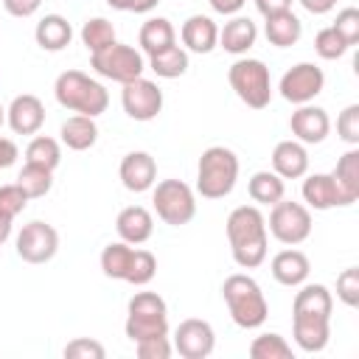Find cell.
Returning <instances> with one entry per match:
<instances>
[{
    "mask_svg": "<svg viewBox=\"0 0 359 359\" xmlns=\"http://www.w3.org/2000/svg\"><path fill=\"white\" fill-rule=\"evenodd\" d=\"M17 157H20L17 143H14L11 137H0V171H3V168H8V165H14V163H17Z\"/></svg>",
    "mask_w": 359,
    "mask_h": 359,
    "instance_id": "46",
    "label": "cell"
},
{
    "mask_svg": "<svg viewBox=\"0 0 359 359\" xmlns=\"http://www.w3.org/2000/svg\"><path fill=\"white\" fill-rule=\"evenodd\" d=\"M300 6H303L309 14H328V11L337 6V0H300Z\"/></svg>",
    "mask_w": 359,
    "mask_h": 359,
    "instance_id": "49",
    "label": "cell"
},
{
    "mask_svg": "<svg viewBox=\"0 0 359 359\" xmlns=\"http://www.w3.org/2000/svg\"><path fill=\"white\" fill-rule=\"evenodd\" d=\"M34 39H36V45H39L42 50L56 53V50H65V48L70 45L73 28H70V22H67L62 14H45V17L36 22V28H34Z\"/></svg>",
    "mask_w": 359,
    "mask_h": 359,
    "instance_id": "23",
    "label": "cell"
},
{
    "mask_svg": "<svg viewBox=\"0 0 359 359\" xmlns=\"http://www.w3.org/2000/svg\"><path fill=\"white\" fill-rule=\"evenodd\" d=\"M337 297L351 309L359 306V269L356 266H348L337 275Z\"/></svg>",
    "mask_w": 359,
    "mask_h": 359,
    "instance_id": "39",
    "label": "cell"
},
{
    "mask_svg": "<svg viewBox=\"0 0 359 359\" xmlns=\"http://www.w3.org/2000/svg\"><path fill=\"white\" fill-rule=\"evenodd\" d=\"M81 42L90 53H98V50H104L115 42V25L104 17H93L81 25Z\"/></svg>",
    "mask_w": 359,
    "mask_h": 359,
    "instance_id": "35",
    "label": "cell"
},
{
    "mask_svg": "<svg viewBox=\"0 0 359 359\" xmlns=\"http://www.w3.org/2000/svg\"><path fill=\"white\" fill-rule=\"evenodd\" d=\"M269 269L280 286H303L311 272V264H309L306 252H300V250H280L272 258Z\"/></svg>",
    "mask_w": 359,
    "mask_h": 359,
    "instance_id": "21",
    "label": "cell"
},
{
    "mask_svg": "<svg viewBox=\"0 0 359 359\" xmlns=\"http://www.w3.org/2000/svg\"><path fill=\"white\" fill-rule=\"evenodd\" d=\"M303 199L314 210H331V208H342L345 205L331 174H311V177H306L303 180Z\"/></svg>",
    "mask_w": 359,
    "mask_h": 359,
    "instance_id": "22",
    "label": "cell"
},
{
    "mask_svg": "<svg viewBox=\"0 0 359 359\" xmlns=\"http://www.w3.org/2000/svg\"><path fill=\"white\" fill-rule=\"evenodd\" d=\"M182 45L191 53H210L219 45V28L208 14H191L180 28Z\"/></svg>",
    "mask_w": 359,
    "mask_h": 359,
    "instance_id": "19",
    "label": "cell"
},
{
    "mask_svg": "<svg viewBox=\"0 0 359 359\" xmlns=\"http://www.w3.org/2000/svg\"><path fill=\"white\" fill-rule=\"evenodd\" d=\"M289 129L300 143H323L331 129V121L323 107L300 104L289 118Z\"/></svg>",
    "mask_w": 359,
    "mask_h": 359,
    "instance_id": "17",
    "label": "cell"
},
{
    "mask_svg": "<svg viewBox=\"0 0 359 359\" xmlns=\"http://www.w3.org/2000/svg\"><path fill=\"white\" fill-rule=\"evenodd\" d=\"M247 0H210V8L216 14H238Z\"/></svg>",
    "mask_w": 359,
    "mask_h": 359,
    "instance_id": "48",
    "label": "cell"
},
{
    "mask_svg": "<svg viewBox=\"0 0 359 359\" xmlns=\"http://www.w3.org/2000/svg\"><path fill=\"white\" fill-rule=\"evenodd\" d=\"M53 95L65 109L76 115H87V118H98L109 107V93L104 90V84L90 79L81 70L59 73L53 84Z\"/></svg>",
    "mask_w": 359,
    "mask_h": 359,
    "instance_id": "2",
    "label": "cell"
},
{
    "mask_svg": "<svg viewBox=\"0 0 359 359\" xmlns=\"http://www.w3.org/2000/svg\"><path fill=\"white\" fill-rule=\"evenodd\" d=\"M238 180V157L227 146H210L196 165V191L202 199H224Z\"/></svg>",
    "mask_w": 359,
    "mask_h": 359,
    "instance_id": "4",
    "label": "cell"
},
{
    "mask_svg": "<svg viewBox=\"0 0 359 359\" xmlns=\"http://www.w3.org/2000/svg\"><path fill=\"white\" fill-rule=\"evenodd\" d=\"M90 67L98 76H104V79H112L118 84H126V81L143 76L146 62H143L140 50H135L132 45L112 42L109 48H104L98 53H90Z\"/></svg>",
    "mask_w": 359,
    "mask_h": 359,
    "instance_id": "8",
    "label": "cell"
},
{
    "mask_svg": "<svg viewBox=\"0 0 359 359\" xmlns=\"http://www.w3.org/2000/svg\"><path fill=\"white\" fill-rule=\"evenodd\" d=\"M6 121H8L14 135H36L45 123V104L36 95L22 93L8 104Z\"/></svg>",
    "mask_w": 359,
    "mask_h": 359,
    "instance_id": "14",
    "label": "cell"
},
{
    "mask_svg": "<svg viewBox=\"0 0 359 359\" xmlns=\"http://www.w3.org/2000/svg\"><path fill=\"white\" fill-rule=\"evenodd\" d=\"M137 42H140V48H143L146 56H154V53L177 45V31H174L171 20H165V17H149L140 25Z\"/></svg>",
    "mask_w": 359,
    "mask_h": 359,
    "instance_id": "26",
    "label": "cell"
},
{
    "mask_svg": "<svg viewBox=\"0 0 359 359\" xmlns=\"http://www.w3.org/2000/svg\"><path fill=\"white\" fill-rule=\"evenodd\" d=\"M222 297H224L227 311H230V317L238 328L264 325V320L269 314V306H266V297H264L261 286L255 283V278H250L244 272H236V275L224 278Z\"/></svg>",
    "mask_w": 359,
    "mask_h": 359,
    "instance_id": "3",
    "label": "cell"
},
{
    "mask_svg": "<svg viewBox=\"0 0 359 359\" xmlns=\"http://www.w3.org/2000/svg\"><path fill=\"white\" fill-rule=\"evenodd\" d=\"M59 250V233L48 222H28L17 233V255L28 264H45Z\"/></svg>",
    "mask_w": 359,
    "mask_h": 359,
    "instance_id": "12",
    "label": "cell"
},
{
    "mask_svg": "<svg viewBox=\"0 0 359 359\" xmlns=\"http://www.w3.org/2000/svg\"><path fill=\"white\" fill-rule=\"evenodd\" d=\"M157 3H160V0H135V8H132V11H135V14H146V11H151Z\"/></svg>",
    "mask_w": 359,
    "mask_h": 359,
    "instance_id": "50",
    "label": "cell"
},
{
    "mask_svg": "<svg viewBox=\"0 0 359 359\" xmlns=\"http://www.w3.org/2000/svg\"><path fill=\"white\" fill-rule=\"evenodd\" d=\"M3 121H6V109L0 107V126H3Z\"/></svg>",
    "mask_w": 359,
    "mask_h": 359,
    "instance_id": "52",
    "label": "cell"
},
{
    "mask_svg": "<svg viewBox=\"0 0 359 359\" xmlns=\"http://www.w3.org/2000/svg\"><path fill=\"white\" fill-rule=\"evenodd\" d=\"M334 28H337V34L348 42V48L356 45V42H359V8H353V6L342 8V11L337 14V20H334Z\"/></svg>",
    "mask_w": 359,
    "mask_h": 359,
    "instance_id": "42",
    "label": "cell"
},
{
    "mask_svg": "<svg viewBox=\"0 0 359 359\" xmlns=\"http://www.w3.org/2000/svg\"><path fill=\"white\" fill-rule=\"evenodd\" d=\"M157 272V258L149 250H135L132 261H129V272H126V283L132 286H146Z\"/></svg>",
    "mask_w": 359,
    "mask_h": 359,
    "instance_id": "37",
    "label": "cell"
},
{
    "mask_svg": "<svg viewBox=\"0 0 359 359\" xmlns=\"http://www.w3.org/2000/svg\"><path fill=\"white\" fill-rule=\"evenodd\" d=\"M227 241L233 261L241 269H255L266 258V219L255 205H238L227 216Z\"/></svg>",
    "mask_w": 359,
    "mask_h": 359,
    "instance_id": "1",
    "label": "cell"
},
{
    "mask_svg": "<svg viewBox=\"0 0 359 359\" xmlns=\"http://www.w3.org/2000/svg\"><path fill=\"white\" fill-rule=\"evenodd\" d=\"M334 309V297L323 283H306L292 303V314H320V317H331Z\"/></svg>",
    "mask_w": 359,
    "mask_h": 359,
    "instance_id": "29",
    "label": "cell"
},
{
    "mask_svg": "<svg viewBox=\"0 0 359 359\" xmlns=\"http://www.w3.org/2000/svg\"><path fill=\"white\" fill-rule=\"evenodd\" d=\"M121 104H123V112L132 121H154L163 109V90L154 81L137 76V79L123 84Z\"/></svg>",
    "mask_w": 359,
    "mask_h": 359,
    "instance_id": "11",
    "label": "cell"
},
{
    "mask_svg": "<svg viewBox=\"0 0 359 359\" xmlns=\"http://www.w3.org/2000/svg\"><path fill=\"white\" fill-rule=\"evenodd\" d=\"M247 194L258 205H275L283 199V180L275 171H255L247 182Z\"/></svg>",
    "mask_w": 359,
    "mask_h": 359,
    "instance_id": "30",
    "label": "cell"
},
{
    "mask_svg": "<svg viewBox=\"0 0 359 359\" xmlns=\"http://www.w3.org/2000/svg\"><path fill=\"white\" fill-rule=\"evenodd\" d=\"M272 171L280 180H300L309 171V151L300 140H280L272 149Z\"/></svg>",
    "mask_w": 359,
    "mask_h": 359,
    "instance_id": "18",
    "label": "cell"
},
{
    "mask_svg": "<svg viewBox=\"0 0 359 359\" xmlns=\"http://www.w3.org/2000/svg\"><path fill=\"white\" fill-rule=\"evenodd\" d=\"M325 87V73L311 65V62H300L294 67H289L283 76H280V95L289 101V104H309L314 101Z\"/></svg>",
    "mask_w": 359,
    "mask_h": 359,
    "instance_id": "10",
    "label": "cell"
},
{
    "mask_svg": "<svg viewBox=\"0 0 359 359\" xmlns=\"http://www.w3.org/2000/svg\"><path fill=\"white\" fill-rule=\"evenodd\" d=\"M292 334L300 351L320 353L331 337V317L320 314H292Z\"/></svg>",
    "mask_w": 359,
    "mask_h": 359,
    "instance_id": "16",
    "label": "cell"
},
{
    "mask_svg": "<svg viewBox=\"0 0 359 359\" xmlns=\"http://www.w3.org/2000/svg\"><path fill=\"white\" fill-rule=\"evenodd\" d=\"M337 135L345 143H351V146L359 143V104H348L339 112V118H337Z\"/></svg>",
    "mask_w": 359,
    "mask_h": 359,
    "instance_id": "41",
    "label": "cell"
},
{
    "mask_svg": "<svg viewBox=\"0 0 359 359\" xmlns=\"http://www.w3.org/2000/svg\"><path fill=\"white\" fill-rule=\"evenodd\" d=\"M62 160V149H59V140L48 137V135H36L28 146H25V163L31 165H42L48 171H53Z\"/></svg>",
    "mask_w": 359,
    "mask_h": 359,
    "instance_id": "33",
    "label": "cell"
},
{
    "mask_svg": "<svg viewBox=\"0 0 359 359\" xmlns=\"http://www.w3.org/2000/svg\"><path fill=\"white\" fill-rule=\"evenodd\" d=\"M115 230H118L121 241H126V244H143L154 233V219H151V213L143 205H129V208H123L118 213Z\"/></svg>",
    "mask_w": 359,
    "mask_h": 359,
    "instance_id": "20",
    "label": "cell"
},
{
    "mask_svg": "<svg viewBox=\"0 0 359 359\" xmlns=\"http://www.w3.org/2000/svg\"><path fill=\"white\" fill-rule=\"evenodd\" d=\"M314 50H317L320 59H339V56H345L348 42L337 34L334 25H328V28H320V31H317V36H314Z\"/></svg>",
    "mask_w": 359,
    "mask_h": 359,
    "instance_id": "38",
    "label": "cell"
},
{
    "mask_svg": "<svg viewBox=\"0 0 359 359\" xmlns=\"http://www.w3.org/2000/svg\"><path fill=\"white\" fill-rule=\"evenodd\" d=\"M227 81L233 87V93L250 107V109H264L269 107L272 98V79H269V67L261 59H236L227 70Z\"/></svg>",
    "mask_w": 359,
    "mask_h": 359,
    "instance_id": "6",
    "label": "cell"
},
{
    "mask_svg": "<svg viewBox=\"0 0 359 359\" xmlns=\"http://www.w3.org/2000/svg\"><path fill=\"white\" fill-rule=\"evenodd\" d=\"M255 8L269 17V14H278V11H289L292 8V0H255Z\"/></svg>",
    "mask_w": 359,
    "mask_h": 359,
    "instance_id": "47",
    "label": "cell"
},
{
    "mask_svg": "<svg viewBox=\"0 0 359 359\" xmlns=\"http://www.w3.org/2000/svg\"><path fill=\"white\" fill-rule=\"evenodd\" d=\"M151 202L157 216L171 224V227H182L196 216V199L191 185H185L182 180H163L154 185L151 191Z\"/></svg>",
    "mask_w": 359,
    "mask_h": 359,
    "instance_id": "7",
    "label": "cell"
},
{
    "mask_svg": "<svg viewBox=\"0 0 359 359\" xmlns=\"http://www.w3.org/2000/svg\"><path fill=\"white\" fill-rule=\"evenodd\" d=\"M17 185L25 191L28 199H39V196H45V194L53 188V171L42 168V165L25 163L22 171L17 174Z\"/></svg>",
    "mask_w": 359,
    "mask_h": 359,
    "instance_id": "34",
    "label": "cell"
},
{
    "mask_svg": "<svg viewBox=\"0 0 359 359\" xmlns=\"http://www.w3.org/2000/svg\"><path fill=\"white\" fill-rule=\"evenodd\" d=\"M171 351H174V345L168 342V337H151V339L135 342V353L140 359H168Z\"/></svg>",
    "mask_w": 359,
    "mask_h": 359,
    "instance_id": "44",
    "label": "cell"
},
{
    "mask_svg": "<svg viewBox=\"0 0 359 359\" xmlns=\"http://www.w3.org/2000/svg\"><path fill=\"white\" fill-rule=\"evenodd\" d=\"M149 67L160 76V79H180L188 70V50L180 45H171L154 56H149Z\"/></svg>",
    "mask_w": 359,
    "mask_h": 359,
    "instance_id": "32",
    "label": "cell"
},
{
    "mask_svg": "<svg viewBox=\"0 0 359 359\" xmlns=\"http://www.w3.org/2000/svg\"><path fill=\"white\" fill-rule=\"evenodd\" d=\"M213 348H216V334H213V325L208 320L191 317V320H182L177 325L174 351L182 359H205L213 353Z\"/></svg>",
    "mask_w": 359,
    "mask_h": 359,
    "instance_id": "13",
    "label": "cell"
},
{
    "mask_svg": "<svg viewBox=\"0 0 359 359\" xmlns=\"http://www.w3.org/2000/svg\"><path fill=\"white\" fill-rule=\"evenodd\" d=\"M104 353H107L104 345L90 339V337H79V339L65 345V356L67 359H104Z\"/></svg>",
    "mask_w": 359,
    "mask_h": 359,
    "instance_id": "43",
    "label": "cell"
},
{
    "mask_svg": "<svg viewBox=\"0 0 359 359\" xmlns=\"http://www.w3.org/2000/svg\"><path fill=\"white\" fill-rule=\"evenodd\" d=\"M339 194H342V202L345 205H353L359 199V149H351L345 151L339 160H337V168L331 171Z\"/></svg>",
    "mask_w": 359,
    "mask_h": 359,
    "instance_id": "28",
    "label": "cell"
},
{
    "mask_svg": "<svg viewBox=\"0 0 359 359\" xmlns=\"http://www.w3.org/2000/svg\"><path fill=\"white\" fill-rule=\"evenodd\" d=\"M28 205V196L25 191L17 185V182H8V185H0V213L14 219L17 213H22Z\"/></svg>",
    "mask_w": 359,
    "mask_h": 359,
    "instance_id": "40",
    "label": "cell"
},
{
    "mask_svg": "<svg viewBox=\"0 0 359 359\" xmlns=\"http://www.w3.org/2000/svg\"><path fill=\"white\" fill-rule=\"evenodd\" d=\"M118 174H121V182L126 191L143 194V191L154 188V182H157V163L149 151H129L121 160Z\"/></svg>",
    "mask_w": 359,
    "mask_h": 359,
    "instance_id": "15",
    "label": "cell"
},
{
    "mask_svg": "<svg viewBox=\"0 0 359 359\" xmlns=\"http://www.w3.org/2000/svg\"><path fill=\"white\" fill-rule=\"evenodd\" d=\"M109 3V8H115V11H132L135 8V0H107Z\"/></svg>",
    "mask_w": 359,
    "mask_h": 359,
    "instance_id": "51",
    "label": "cell"
},
{
    "mask_svg": "<svg viewBox=\"0 0 359 359\" xmlns=\"http://www.w3.org/2000/svg\"><path fill=\"white\" fill-rule=\"evenodd\" d=\"M255 39H258V28H255V22L250 17H233L219 31V45L233 56L247 53L255 45Z\"/></svg>",
    "mask_w": 359,
    "mask_h": 359,
    "instance_id": "24",
    "label": "cell"
},
{
    "mask_svg": "<svg viewBox=\"0 0 359 359\" xmlns=\"http://www.w3.org/2000/svg\"><path fill=\"white\" fill-rule=\"evenodd\" d=\"M62 143L73 151H87L90 146H95L98 140V126H95V118H87V115H70L62 129Z\"/></svg>",
    "mask_w": 359,
    "mask_h": 359,
    "instance_id": "27",
    "label": "cell"
},
{
    "mask_svg": "<svg viewBox=\"0 0 359 359\" xmlns=\"http://www.w3.org/2000/svg\"><path fill=\"white\" fill-rule=\"evenodd\" d=\"M252 359H292V345L280 334H261L250 342Z\"/></svg>",
    "mask_w": 359,
    "mask_h": 359,
    "instance_id": "36",
    "label": "cell"
},
{
    "mask_svg": "<svg viewBox=\"0 0 359 359\" xmlns=\"http://www.w3.org/2000/svg\"><path fill=\"white\" fill-rule=\"evenodd\" d=\"M42 6V0H3V8L11 14V17H31L36 14V8Z\"/></svg>",
    "mask_w": 359,
    "mask_h": 359,
    "instance_id": "45",
    "label": "cell"
},
{
    "mask_svg": "<svg viewBox=\"0 0 359 359\" xmlns=\"http://www.w3.org/2000/svg\"><path fill=\"white\" fill-rule=\"evenodd\" d=\"M264 20H266L264 22V34H266L269 45H275V48H292L303 36V22L297 20V14H292V8L269 14Z\"/></svg>",
    "mask_w": 359,
    "mask_h": 359,
    "instance_id": "25",
    "label": "cell"
},
{
    "mask_svg": "<svg viewBox=\"0 0 359 359\" xmlns=\"http://www.w3.org/2000/svg\"><path fill=\"white\" fill-rule=\"evenodd\" d=\"M135 247L126 241H112L101 250V272L112 280H126L129 272V261H132Z\"/></svg>",
    "mask_w": 359,
    "mask_h": 359,
    "instance_id": "31",
    "label": "cell"
},
{
    "mask_svg": "<svg viewBox=\"0 0 359 359\" xmlns=\"http://www.w3.org/2000/svg\"><path fill=\"white\" fill-rule=\"evenodd\" d=\"M126 337L132 342L151 339V337H168V309L165 300L157 292H137L132 294L126 306Z\"/></svg>",
    "mask_w": 359,
    "mask_h": 359,
    "instance_id": "5",
    "label": "cell"
},
{
    "mask_svg": "<svg viewBox=\"0 0 359 359\" xmlns=\"http://www.w3.org/2000/svg\"><path fill=\"white\" fill-rule=\"evenodd\" d=\"M269 233L280 241V244H300L311 236V213L306 205L300 202H275L272 213H269Z\"/></svg>",
    "mask_w": 359,
    "mask_h": 359,
    "instance_id": "9",
    "label": "cell"
}]
</instances>
